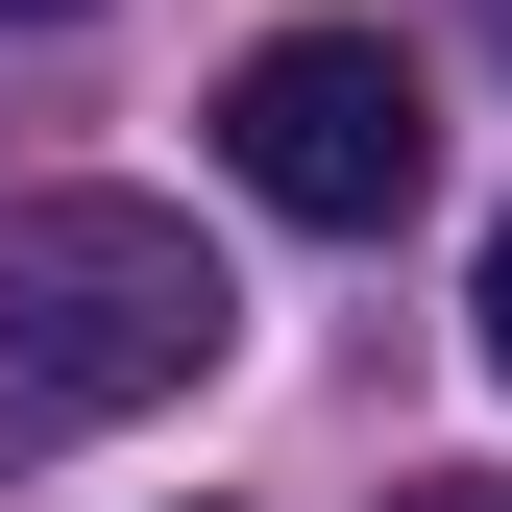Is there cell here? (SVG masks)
Returning <instances> with one entry per match:
<instances>
[{
	"instance_id": "obj_1",
	"label": "cell",
	"mask_w": 512,
	"mask_h": 512,
	"mask_svg": "<svg viewBox=\"0 0 512 512\" xmlns=\"http://www.w3.org/2000/svg\"><path fill=\"white\" fill-rule=\"evenodd\" d=\"M220 342H244V293H220V244L171 196H0V415L25 439L171 415Z\"/></svg>"
},
{
	"instance_id": "obj_2",
	"label": "cell",
	"mask_w": 512,
	"mask_h": 512,
	"mask_svg": "<svg viewBox=\"0 0 512 512\" xmlns=\"http://www.w3.org/2000/svg\"><path fill=\"white\" fill-rule=\"evenodd\" d=\"M220 171H244L269 220H317V244H391L415 171H439V98H415L391 25H269V49L220 74Z\"/></svg>"
},
{
	"instance_id": "obj_3",
	"label": "cell",
	"mask_w": 512,
	"mask_h": 512,
	"mask_svg": "<svg viewBox=\"0 0 512 512\" xmlns=\"http://www.w3.org/2000/svg\"><path fill=\"white\" fill-rule=\"evenodd\" d=\"M391 512H512V464H439V488H391Z\"/></svg>"
},
{
	"instance_id": "obj_4",
	"label": "cell",
	"mask_w": 512,
	"mask_h": 512,
	"mask_svg": "<svg viewBox=\"0 0 512 512\" xmlns=\"http://www.w3.org/2000/svg\"><path fill=\"white\" fill-rule=\"evenodd\" d=\"M488 366H512V244H488Z\"/></svg>"
},
{
	"instance_id": "obj_5",
	"label": "cell",
	"mask_w": 512,
	"mask_h": 512,
	"mask_svg": "<svg viewBox=\"0 0 512 512\" xmlns=\"http://www.w3.org/2000/svg\"><path fill=\"white\" fill-rule=\"evenodd\" d=\"M0 25H74V0H0Z\"/></svg>"
},
{
	"instance_id": "obj_6",
	"label": "cell",
	"mask_w": 512,
	"mask_h": 512,
	"mask_svg": "<svg viewBox=\"0 0 512 512\" xmlns=\"http://www.w3.org/2000/svg\"><path fill=\"white\" fill-rule=\"evenodd\" d=\"M488 49H512V0H488Z\"/></svg>"
}]
</instances>
